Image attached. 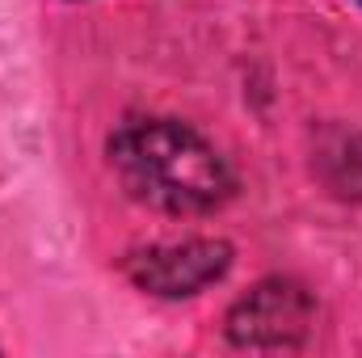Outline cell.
<instances>
[{
	"mask_svg": "<svg viewBox=\"0 0 362 358\" xmlns=\"http://www.w3.org/2000/svg\"><path fill=\"white\" fill-rule=\"evenodd\" d=\"M312 325H316V304L291 278L257 282L228 312V337L245 350H295L308 342Z\"/></svg>",
	"mask_w": 362,
	"mask_h": 358,
	"instance_id": "obj_2",
	"label": "cell"
},
{
	"mask_svg": "<svg viewBox=\"0 0 362 358\" xmlns=\"http://www.w3.org/2000/svg\"><path fill=\"white\" fill-rule=\"evenodd\" d=\"M110 165L135 202L169 215H206L236 190L228 161L177 118H127L110 135Z\"/></svg>",
	"mask_w": 362,
	"mask_h": 358,
	"instance_id": "obj_1",
	"label": "cell"
},
{
	"mask_svg": "<svg viewBox=\"0 0 362 358\" xmlns=\"http://www.w3.org/2000/svg\"><path fill=\"white\" fill-rule=\"evenodd\" d=\"M232 266V249L223 241H181V245H160V249H144L127 262V274L135 287L181 299L194 295L211 282H219Z\"/></svg>",
	"mask_w": 362,
	"mask_h": 358,
	"instance_id": "obj_3",
	"label": "cell"
}]
</instances>
